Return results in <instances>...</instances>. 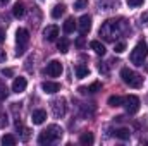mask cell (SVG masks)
<instances>
[{"instance_id":"obj_1","label":"cell","mask_w":148,"mask_h":146,"mask_svg":"<svg viewBox=\"0 0 148 146\" xmlns=\"http://www.w3.org/2000/svg\"><path fill=\"white\" fill-rule=\"evenodd\" d=\"M126 29H127L126 19H107L102 24L98 35L103 38L105 41H115L122 33H126Z\"/></svg>"},{"instance_id":"obj_2","label":"cell","mask_w":148,"mask_h":146,"mask_svg":"<svg viewBox=\"0 0 148 146\" xmlns=\"http://www.w3.org/2000/svg\"><path fill=\"white\" fill-rule=\"evenodd\" d=\"M62 134H64L62 127H59L57 124H52V126H48L45 131H41V132H40V136H38V145L45 146V145L57 143V141L62 138Z\"/></svg>"},{"instance_id":"obj_3","label":"cell","mask_w":148,"mask_h":146,"mask_svg":"<svg viewBox=\"0 0 148 146\" xmlns=\"http://www.w3.org/2000/svg\"><path fill=\"white\" fill-rule=\"evenodd\" d=\"M148 57V45L145 41H140L134 48H133V52H131V55H129V59H131V62L134 64V65H143L145 64V59Z\"/></svg>"},{"instance_id":"obj_4","label":"cell","mask_w":148,"mask_h":146,"mask_svg":"<svg viewBox=\"0 0 148 146\" xmlns=\"http://www.w3.org/2000/svg\"><path fill=\"white\" fill-rule=\"evenodd\" d=\"M16 43H17V48H16V55H24V52L28 50V43H29V31L24 29V28H19L16 31Z\"/></svg>"},{"instance_id":"obj_5","label":"cell","mask_w":148,"mask_h":146,"mask_svg":"<svg viewBox=\"0 0 148 146\" xmlns=\"http://www.w3.org/2000/svg\"><path fill=\"white\" fill-rule=\"evenodd\" d=\"M121 77H122L124 84H127L129 88H141V83H143L141 76L136 74L134 71H131L129 67H124V69L121 71Z\"/></svg>"},{"instance_id":"obj_6","label":"cell","mask_w":148,"mask_h":146,"mask_svg":"<svg viewBox=\"0 0 148 146\" xmlns=\"http://www.w3.org/2000/svg\"><path fill=\"white\" fill-rule=\"evenodd\" d=\"M122 105H124V108L127 113H136L138 110H140V98L136 96V95H127L126 98H124V102H122Z\"/></svg>"},{"instance_id":"obj_7","label":"cell","mask_w":148,"mask_h":146,"mask_svg":"<svg viewBox=\"0 0 148 146\" xmlns=\"http://www.w3.org/2000/svg\"><path fill=\"white\" fill-rule=\"evenodd\" d=\"M50 107H52V113H53L55 119L64 117V115H66V110H67L66 98H57V100H53V102L50 103Z\"/></svg>"},{"instance_id":"obj_8","label":"cell","mask_w":148,"mask_h":146,"mask_svg":"<svg viewBox=\"0 0 148 146\" xmlns=\"http://www.w3.org/2000/svg\"><path fill=\"white\" fill-rule=\"evenodd\" d=\"M45 72H47V76H50V77H59L62 74V64L59 60H52V62L47 64Z\"/></svg>"},{"instance_id":"obj_9","label":"cell","mask_w":148,"mask_h":146,"mask_svg":"<svg viewBox=\"0 0 148 146\" xmlns=\"http://www.w3.org/2000/svg\"><path fill=\"white\" fill-rule=\"evenodd\" d=\"M77 29L81 35H88L91 29V17L90 16H81L77 21Z\"/></svg>"},{"instance_id":"obj_10","label":"cell","mask_w":148,"mask_h":146,"mask_svg":"<svg viewBox=\"0 0 148 146\" xmlns=\"http://www.w3.org/2000/svg\"><path fill=\"white\" fill-rule=\"evenodd\" d=\"M59 36V28L55 26V24H50V26H47L45 29H43V38H45V41H55Z\"/></svg>"},{"instance_id":"obj_11","label":"cell","mask_w":148,"mask_h":146,"mask_svg":"<svg viewBox=\"0 0 148 146\" xmlns=\"http://www.w3.org/2000/svg\"><path fill=\"white\" fill-rule=\"evenodd\" d=\"M26 86H28L26 77H16L14 83H12V91L14 93H23V91H26Z\"/></svg>"},{"instance_id":"obj_12","label":"cell","mask_w":148,"mask_h":146,"mask_svg":"<svg viewBox=\"0 0 148 146\" xmlns=\"http://www.w3.org/2000/svg\"><path fill=\"white\" fill-rule=\"evenodd\" d=\"M41 89L45 93H48V95H53V93H57L60 89V84L55 83V81H45V83H41Z\"/></svg>"},{"instance_id":"obj_13","label":"cell","mask_w":148,"mask_h":146,"mask_svg":"<svg viewBox=\"0 0 148 146\" xmlns=\"http://www.w3.org/2000/svg\"><path fill=\"white\" fill-rule=\"evenodd\" d=\"M90 48H91V50H93L97 55H102V57L107 53V48H105V45H103V43H100L98 40H93V41L90 43Z\"/></svg>"},{"instance_id":"obj_14","label":"cell","mask_w":148,"mask_h":146,"mask_svg":"<svg viewBox=\"0 0 148 146\" xmlns=\"http://www.w3.org/2000/svg\"><path fill=\"white\" fill-rule=\"evenodd\" d=\"M45 119H47V112H45V110H35V112L31 113V120H33V124H35V126L43 124V122H45Z\"/></svg>"},{"instance_id":"obj_15","label":"cell","mask_w":148,"mask_h":146,"mask_svg":"<svg viewBox=\"0 0 148 146\" xmlns=\"http://www.w3.org/2000/svg\"><path fill=\"white\" fill-rule=\"evenodd\" d=\"M24 14H26L24 3H23V2H16L14 7H12V16L17 17V19H21V17H24Z\"/></svg>"},{"instance_id":"obj_16","label":"cell","mask_w":148,"mask_h":146,"mask_svg":"<svg viewBox=\"0 0 148 146\" xmlns=\"http://www.w3.org/2000/svg\"><path fill=\"white\" fill-rule=\"evenodd\" d=\"M76 28H77V21H74V17L66 19V23H64V33L71 35V33H74V29H76Z\"/></svg>"},{"instance_id":"obj_17","label":"cell","mask_w":148,"mask_h":146,"mask_svg":"<svg viewBox=\"0 0 148 146\" xmlns=\"http://www.w3.org/2000/svg\"><path fill=\"white\" fill-rule=\"evenodd\" d=\"M74 71H76V77H77V79H84V77L90 74V69H88L86 65H83V64H77V65L74 67Z\"/></svg>"},{"instance_id":"obj_18","label":"cell","mask_w":148,"mask_h":146,"mask_svg":"<svg viewBox=\"0 0 148 146\" xmlns=\"http://www.w3.org/2000/svg\"><path fill=\"white\" fill-rule=\"evenodd\" d=\"M114 136H115V138H119V139H122V141H127V139L131 138V132H129V129L122 127V129H115Z\"/></svg>"},{"instance_id":"obj_19","label":"cell","mask_w":148,"mask_h":146,"mask_svg":"<svg viewBox=\"0 0 148 146\" xmlns=\"http://www.w3.org/2000/svg\"><path fill=\"white\" fill-rule=\"evenodd\" d=\"M93 141H95V138H93V134L91 132H83L81 136H79V143L84 146L88 145H93Z\"/></svg>"},{"instance_id":"obj_20","label":"cell","mask_w":148,"mask_h":146,"mask_svg":"<svg viewBox=\"0 0 148 146\" xmlns=\"http://www.w3.org/2000/svg\"><path fill=\"white\" fill-rule=\"evenodd\" d=\"M64 12H66V5L64 3H59V5H55L52 9V17L53 19H59L60 16H64Z\"/></svg>"},{"instance_id":"obj_21","label":"cell","mask_w":148,"mask_h":146,"mask_svg":"<svg viewBox=\"0 0 148 146\" xmlns=\"http://www.w3.org/2000/svg\"><path fill=\"white\" fill-rule=\"evenodd\" d=\"M57 48H59L60 53H67L69 52V40L67 38H60L59 43H57Z\"/></svg>"},{"instance_id":"obj_22","label":"cell","mask_w":148,"mask_h":146,"mask_svg":"<svg viewBox=\"0 0 148 146\" xmlns=\"http://www.w3.org/2000/svg\"><path fill=\"white\" fill-rule=\"evenodd\" d=\"M100 89H102V84H100V83H93V84H90L88 88H79L81 93H97V91H100Z\"/></svg>"},{"instance_id":"obj_23","label":"cell","mask_w":148,"mask_h":146,"mask_svg":"<svg viewBox=\"0 0 148 146\" xmlns=\"http://www.w3.org/2000/svg\"><path fill=\"white\" fill-rule=\"evenodd\" d=\"M122 102H124V98L119 96V95H112V96H109V105H110V107H121Z\"/></svg>"},{"instance_id":"obj_24","label":"cell","mask_w":148,"mask_h":146,"mask_svg":"<svg viewBox=\"0 0 148 146\" xmlns=\"http://www.w3.org/2000/svg\"><path fill=\"white\" fill-rule=\"evenodd\" d=\"M0 143H2L3 146H14L16 145V138H14L12 134H5V136H2Z\"/></svg>"},{"instance_id":"obj_25","label":"cell","mask_w":148,"mask_h":146,"mask_svg":"<svg viewBox=\"0 0 148 146\" xmlns=\"http://www.w3.org/2000/svg\"><path fill=\"white\" fill-rule=\"evenodd\" d=\"M88 7V0H77L76 3H74V10H83V9H86Z\"/></svg>"},{"instance_id":"obj_26","label":"cell","mask_w":148,"mask_h":146,"mask_svg":"<svg viewBox=\"0 0 148 146\" xmlns=\"http://www.w3.org/2000/svg\"><path fill=\"white\" fill-rule=\"evenodd\" d=\"M7 124H9V117H7V113H5V112H0V129L7 127Z\"/></svg>"},{"instance_id":"obj_27","label":"cell","mask_w":148,"mask_h":146,"mask_svg":"<svg viewBox=\"0 0 148 146\" xmlns=\"http://www.w3.org/2000/svg\"><path fill=\"white\" fill-rule=\"evenodd\" d=\"M114 50H115V53H122V52L126 50V43H124V41L115 43V48H114Z\"/></svg>"},{"instance_id":"obj_28","label":"cell","mask_w":148,"mask_h":146,"mask_svg":"<svg viewBox=\"0 0 148 146\" xmlns=\"http://www.w3.org/2000/svg\"><path fill=\"white\" fill-rule=\"evenodd\" d=\"M126 2H127V5H129V7H140L145 0H126Z\"/></svg>"},{"instance_id":"obj_29","label":"cell","mask_w":148,"mask_h":146,"mask_svg":"<svg viewBox=\"0 0 148 146\" xmlns=\"http://www.w3.org/2000/svg\"><path fill=\"white\" fill-rule=\"evenodd\" d=\"M2 76H3V77H10V76H12V74H14V71H12V69H2Z\"/></svg>"},{"instance_id":"obj_30","label":"cell","mask_w":148,"mask_h":146,"mask_svg":"<svg viewBox=\"0 0 148 146\" xmlns=\"http://www.w3.org/2000/svg\"><path fill=\"white\" fill-rule=\"evenodd\" d=\"M3 96H7V88L0 83V98H3Z\"/></svg>"},{"instance_id":"obj_31","label":"cell","mask_w":148,"mask_h":146,"mask_svg":"<svg viewBox=\"0 0 148 146\" xmlns=\"http://www.w3.org/2000/svg\"><path fill=\"white\" fill-rule=\"evenodd\" d=\"M7 59V55H5V50L3 48H0V62H3Z\"/></svg>"},{"instance_id":"obj_32","label":"cell","mask_w":148,"mask_h":146,"mask_svg":"<svg viewBox=\"0 0 148 146\" xmlns=\"http://www.w3.org/2000/svg\"><path fill=\"white\" fill-rule=\"evenodd\" d=\"M3 41H5V31L0 28V43H3Z\"/></svg>"},{"instance_id":"obj_33","label":"cell","mask_w":148,"mask_h":146,"mask_svg":"<svg viewBox=\"0 0 148 146\" xmlns=\"http://www.w3.org/2000/svg\"><path fill=\"white\" fill-rule=\"evenodd\" d=\"M76 45H77V46H83V45H84V38H83V36H79V40L76 41Z\"/></svg>"},{"instance_id":"obj_34","label":"cell","mask_w":148,"mask_h":146,"mask_svg":"<svg viewBox=\"0 0 148 146\" xmlns=\"http://www.w3.org/2000/svg\"><path fill=\"white\" fill-rule=\"evenodd\" d=\"M141 21H145V24L148 26V14H143V16H141Z\"/></svg>"},{"instance_id":"obj_35","label":"cell","mask_w":148,"mask_h":146,"mask_svg":"<svg viewBox=\"0 0 148 146\" xmlns=\"http://www.w3.org/2000/svg\"><path fill=\"white\" fill-rule=\"evenodd\" d=\"M7 2H9V0H0V3H3V5H5Z\"/></svg>"},{"instance_id":"obj_36","label":"cell","mask_w":148,"mask_h":146,"mask_svg":"<svg viewBox=\"0 0 148 146\" xmlns=\"http://www.w3.org/2000/svg\"><path fill=\"white\" fill-rule=\"evenodd\" d=\"M147 71H148V65H147Z\"/></svg>"}]
</instances>
